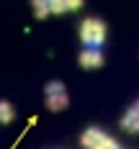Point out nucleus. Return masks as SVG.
Wrapping results in <instances>:
<instances>
[{
  "label": "nucleus",
  "instance_id": "obj_9",
  "mask_svg": "<svg viewBox=\"0 0 139 149\" xmlns=\"http://www.w3.org/2000/svg\"><path fill=\"white\" fill-rule=\"evenodd\" d=\"M44 93H46V95H54V93H64V82H62V80H52V82H46Z\"/></svg>",
  "mask_w": 139,
  "mask_h": 149
},
{
  "label": "nucleus",
  "instance_id": "obj_7",
  "mask_svg": "<svg viewBox=\"0 0 139 149\" xmlns=\"http://www.w3.org/2000/svg\"><path fill=\"white\" fill-rule=\"evenodd\" d=\"M15 118V111L8 100H0V123H10Z\"/></svg>",
  "mask_w": 139,
  "mask_h": 149
},
{
  "label": "nucleus",
  "instance_id": "obj_6",
  "mask_svg": "<svg viewBox=\"0 0 139 149\" xmlns=\"http://www.w3.org/2000/svg\"><path fill=\"white\" fill-rule=\"evenodd\" d=\"M67 93H54V95H46V108L49 111H54V113H59L67 108Z\"/></svg>",
  "mask_w": 139,
  "mask_h": 149
},
{
  "label": "nucleus",
  "instance_id": "obj_3",
  "mask_svg": "<svg viewBox=\"0 0 139 149\" xmlns=\"http://www.w3.org/2000/svg\"><path fill=\"white\" fill-rule=\"evenodd\" d=\"M77 59H80L82 70H98V67H103V52H101V46H85Z\"/></svg>",
  "mask_w": 139,
  "mask_h": 149
},
{
  "label": "nucleus",
  "instance_id": "obj_5",
  "mask_svg": "<svg viewBox=\"0 0 139 149\" xmlns=\"http://www.w3.org/2000/svg\"><path fill=\"white\" fill-rule=\"evenodd\" d=\"M46 8L49 13H72V10H80L82 8V0H46Z\"/></svg>",
  "mask_w": 139,
  "mask_h": 149
},
{
  "label": "nucleus",
  "instance_id": "obj_4",
  "mask_svg": "<svg viewBox=\"0 0 139 149\" xmlns=\"http://www.w3.org/2000/svg\"><path fill=\"white\" fill-rule=\"evenodd\" d=\"M121 129L129 134H139V100L134 105H129L126 113L121 116Z\"/></svg>",
  "mask_w": 139,
  "mask_h": 149
},
{
  "label": "nucleus",
  "instance_id": "obj_1",
  "mask_svg": "<svg viewBox=\"0 0 139 149\" xmlns=\"http://www.w3.org/2000/svg\"><path fill=\"white\" fill-rule=\"evenodd\" d=\"M80 39L85 46H101L106 41V23L101 18H85L80 26Z\"/></svg>",
  "mask_w": 139,
  "mask_h": 149
},
{
  "label": "nucleus",
  "instance_id": "obj_2",
  "mask_svg": "<svg viewBox=\"0 0 139 149\" xmlns=\"http://www.w3.org/2000/svg\"><path fill=\"white\" fill-rule=\"evenodd\" d=\"M80 144L85 149H121L113 136L101 131V129H85L82 136H80Z\"/></svg>",
  "mask_w": 139,
  "mask_h": 149
},
{
  "label": "nucleus",
  "instance_id": "obj_8",
  "mask_svg": "<svg viewBox=\"0 0 139 149\" xmlns=\"http://www.w3.org/2000/svg\"><path fill=\"white\" fill-rule=\"evenodd\" d=\"M31 5H34V15H36L39 21H44L46 15H49V8H46V0H31Z\"/></svg>",
  "mask_w": 139,
  "mask_h": 149
}]
</instances>
